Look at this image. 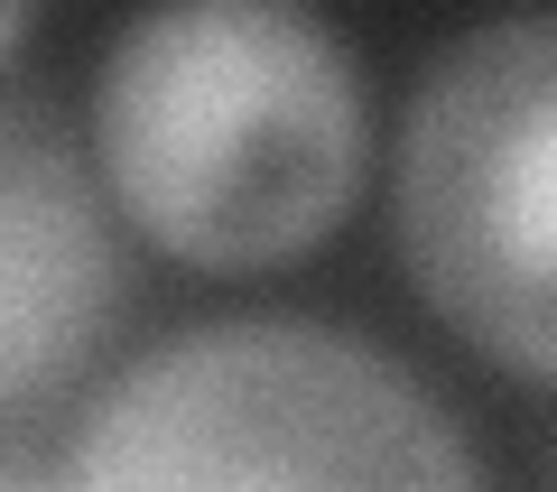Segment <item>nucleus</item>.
I'll list each match as a JSON object with an SVG mask.
<instances>
[{
    "mask_svg": "<svg viewBox=\"0 0 557 492\" xmlns=\"http://www.w3.org/2000/svg\"><path fill=\"white\" fill-rule=\"evenodd\" d=\"M94 158L112 205L196 270L317 251L362 186V75L317 10L168 0L94 75Z\"/></svg>",
    "mask_w": 557,
    "mask_h": 492,
    "instance_id": "obj_1",
    "label": "nucleus"
},
{
    "mask_svg": "<svg viewBox=\"0 0 557 492\" xmlns=\"http://www.w3.org/2000/svg\"><path fill=\"white\" fill-rule=\"evenodd\" d=\"M65 492H493L446 399L317 316H214L75 418Z\"/></svg>",
    "mask_w": 557,
    "mask_h": 492,
    "instance_id": "obj_2",
    "label": "nucleus"
},
{
    "mask_svg": "<svg viewBox=\"0 0 557 492\" xmlns=\"http://www.w3.org/2000/svg\"><path fill=\"white\" fill-rule=\"evenodd\" d=\"M391 223L418 297L557 391V10L483 20L418 75Z\"/></svg>",
    "mask_w": 557,
    "mask_h": 492,
    "instance_id": "obj_3",
    "label": "nucleus"
},
{
    "mask_svg": "<svg viewBox=\"0 0 557 492\" xmlns=\"http://www.w3.org/2000/svg\"><path fill=\"white\" fill-rule=\"evenodd\" d=\"M121 307V260L94 177L38 102L0 112V399L10 428L47 409L94 362Z\"/></svg>",
    "mask_w": 557,
    "mask_h": 492,
    "instance_id": "obj_4",
    "label": "nucleus"
},
{
    "mask_svg": "<svg viewBox=\"0 0 557 492\" xmlns=\"http://www.w3.org/2000/svg\"><path fill=\"white\" fill-rule=\"evenodd\" d=\"M539 492H557V465H548V483H539Z\"/></svg>",
    "mask_w": 557,
    "mask_h": 492,
    "instance_id": "obj_5",
    "label": "nucleus"
}]
</instances>
